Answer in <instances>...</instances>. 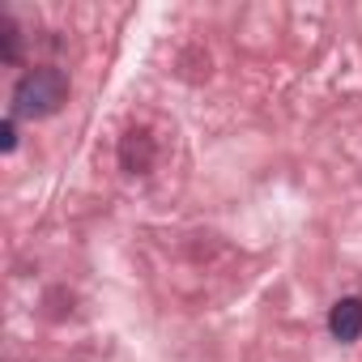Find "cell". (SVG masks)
<instances>
[{
    "mask_svg": "<svg viewBox=\"0 0 362 362\" xmlns=\"http://www.w3.org/2000/svg\"><path fill=\"white\" fill-rule=\"evenodd\" d=\"M64 103H69V77H64L60 69H35V73H26V77L18 81V90H13V107H18L22 115H30V119L56 115Z\"/></svg>",
    "mask_w": 362,
    "mask_h": 362,
    "instance_id": "6da1fadb",
    "label": "cell"
},
{
    "mask_svg": "<svg viewBox=\"0 0 362 362\" xmlns=\"http://www.w3.org/2000/svg\"><path fill=\"white\" fill-rule=\"evenodd\" d=\"M328 328L337 341H358L362 337V298H341L328 315Z\"/></svg>",
    "mask_w": 362,
    "mask_h": 362,
    "instance_id": "7a4b0ae2",
    "label": "cell"
},
{
    "mask_svg": "<svg viewBox=\"0 0 362 362\" xmlns=\"http://www.w3.org/2000/svg\"><path fill=\"white\" fill-rule=\"evenodd\" d=\"M13 145H18V128H13V119H5V124H0V149L9 153Z\"/></svg>",
    "mask_w": 362,
    "mask_h": 362,
    "instance_id": "3957f363",
    "label": "cell"
}]
</instances>
